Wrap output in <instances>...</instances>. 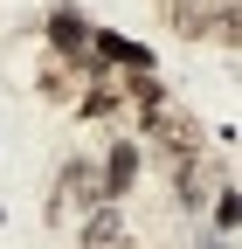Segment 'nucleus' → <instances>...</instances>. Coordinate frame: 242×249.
<instances>
[{"instance_id": "f257e3e1", "label": "nucleus", "mask_w": 242, "mask_h": 249, "mask_svg": "<svg viewBox=\"0 0 242 249\" xmlns=\"http://www.w3.org/2000/svg\"><path fill=\"white\" fill-rule=\"evenodd\" d=\"M138 145L153 152V160H166V166H194L207 152V132H201V118L180 97H159L153 111H138Z\"/></svg>"}, {"instance_id": "f03ea898", "label": "nucleus", "mask_w": 242, "mask_h": 249, "mask_svg": "<svg viewBox=\"0 0 242 249\" xmlns=\"http://www.w3.org/2000/svg\"><path fill=\"white\" fill-rule=\"evenodd\" d=\"M97 201H104L97 160H63V173H55V187H49V222H55V229H76Z\"/></svg>"}, {"instance_id": "7ed1b4c3", "label": "nucleus", "mask_w": 242, "mask_h": 249, "mask_svg": "<svg viewBox=\"0 0 242 249\" xmlns=\"http://www.w3.org/2000/svg\"><path fill=\"white\" fill-rule=\"evenodd\" d=\"M76 249H132V222H125V201H97L76 222Z\"/></svg>"}, {"instance_id": "20e7f679", "label": "nucleus", "mask_w": 242, "mask_h": 249, "mask_svg": "<svg viewBox=\"0 0 242 249\" xmlns=\"http://www.w3.org/2000/svg\"><path fill=\"white\" fill-rule=\"evenodd\" d=\"M83 76H90V62H69V55L42 49V70H35V83H42V97H49V104L76 111V97H83Z\"/></svg>"}, {"instance_id": "39448f33", "label": "nucleus", "mask_w": 242, "mask_h": 249, "mask_svg": "<svg viewBox=\"0 0 242 249\" xmlns=\"http://www.w3.org/2000/svg\"><path fill=\"white\" fill-rule=\"evenodd\" d=\"M138 160H145V145H138V139H118V145L104 152V166H97V180H104V201H125V194H132Z\"/></svg>"}, {"instance_id": "423d86ee", "label": "nucleus", "mask_w": 242, "mask_h": 249, "mask_svg": "<svg viewBox=\"0 0 242 249\" xmlns=\"http://www.w3.org/2000/svg\"><path fill=\"white\" fill-rule=\"evenodd\" d=\"M90 62H111V70H153V49L132 42V35H111V28H90Z\"/></svg>"}, {"instance_id": "0eeeda50", "label": "nucleus", "mask_w": 242, "mask_h": 249, "mask_svg": "<svg viewBox=\"0 0 242 249\" xmlns=\"http://www.w3.org/2000/svg\"><path fill=\"white\" fill-rule=\"evenodd\" d=\"M49 49L69 55V62H90V28H83L69 7H55V14H49Z\"/></svg>"}, {"instance_id": "6e6552de", "label": "nucleus", "mask_w": 242, "mask_h": 249, "mask_svg": "<svg viewBox=\"0 0 242 249\" xmlns=\"http://www.w3.org/2000/svg\"><path fill=\"white\" fill-rule=\"evenodd\" d=\"M215 229H222V235L235 229V194H228V187H222V194H215Z\"/></svg>"}]
</instances>
